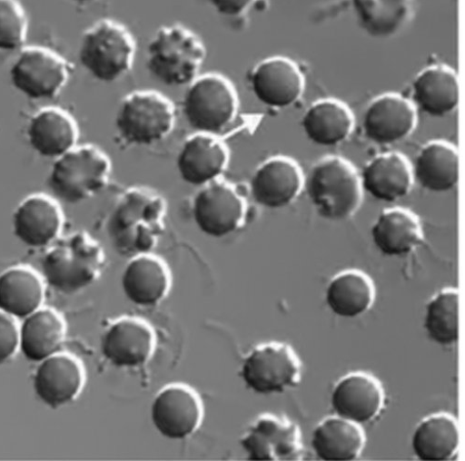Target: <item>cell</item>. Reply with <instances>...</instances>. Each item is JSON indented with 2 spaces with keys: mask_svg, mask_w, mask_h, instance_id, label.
Here are the masks:
<instances>
[{
  "mask_svg": "<svg viewBox=\"0 0 465 461\" xmlns=\"http://www.w3.org/2000/svg\"><path fill=\"white\" fill-rule=\"evenodd\" d=\"M192 212L203 234L222 239L243 226L246 203L233 186L218 180L201 188L193 199Z\"/></svg>",
  "mask_w": 465,
  "mask_h": 461,
  "instance_id": "13",
  "label": "cell"
},
{
  "mask_svg": "<svg viewBox=\"0 0 465 461\" xmlns=\"http://www.w3.org/2000/svg\"><path fill=\"white\" fill-rule=\"evenodd\" d=\"M256 0H209L218 14L225 17H239L247 13Z\"/></svg>",
  "mask_w": 465,
  "mask_h": 461,
  "instance_id": "38",
  "label": "cell"
},
{
  "mask_svg": "<svg viewBox=\"0 0 465 461\" xmlns=\"http://www.w3.org/2000/svg\"><path fill=\"white\" fill-rule=\"evenodd\" d=\"M176 112L173 102L153 91H138L121 102L115 128L130 146H152L165 140L174 130Z\"/></svg>",
  "mask_w": 465,
  "mask_h": 461,
  "instance_id": "8",
  "label": "cell"
},
{
  "mask_svg": "<svg viewBox=\"0 0 465 461\" xmlns=\"http://www.w3.org/2000/svg\"><path fill=\"white\" fill-rule=\"evenodd\" d=\"M173 282L171 269L153 253L130 259L121 276L124 298L139 308L161 304L171 293Z\"/></svg>",
  "mask_w": 465,
  "mask_h": 461,
  "instance_id": "20",
  "label": "cell"
},
{
  "mask_svg": "<svg viewBox=\"0 0 465 461\" xmlns=\"http://www.w3.org/2000/svg\"><path fill=\"white\" fill-rule=\"evenodd\" d=\"M136 44L122 24L103 19L82 35L78 58L95 79L114 83L128 74L135 60Z\"/></svg>",
  "mask_w": 465,
  "mask_h": 461,
  "instance_id": "6",
  "label": "cell"
},
{
  "mask_svg": "<svg viewBox=\"0 0 465 461\" xmlns=\"http://www.w3.org/2000/svg\"><path fill=\"white\" fill-rule=\"evenodd\" d=\"M417 113L414 105L397 93L375 98L362 118L365 136L380 145H391L409 137L415 130Z\"/></svg>",
  "mask_w": 465,
  "mask_h": 461,
  "instance_id": "19",
  "label": "cell"
},
{
  "mask_svg": "<svg viewBox=\"0 0 465 461\" xmlns=\"http://www.w3.org/2000/svg\"><path fill=\"white\" fill-rule=\"evenodd\" d=\"M69 66L56 53L44 47L24 48L11 69L14 87L31 100H53L66 86Z\"/></svg>",
  "mask_w": 465,
  "mask_h": 461,
  "instance_id": "12",
  "label": "cell"
},
{
  "mask_svg": "<svg viewBox=\"0 0 465 461\" xmlns=\"http://www.w3.org/2000/svg\"><path fill=\"white\" fill-rule=\"evenodd\" d=\"M152 424L163 438L183 441L202 427L204 407L198 392L186 384L173 383L161 388L153 399Z\"/></svg>",
  "mask_w": 465,
  "mask_h": 461,
  "instance_id": "10",
  "label": "cell"
},
{
  "mask_svg": "<svg viewBox=\"0 0 465 461\" xmlns=\"http://www.w3.org/2000/svg\"><path fill=\"white\" fill-rule=\"evenodd\" d=\"M304 187L317 213L330 221L353 217L362 201V187L354 166L341 157L329 156L316 162Z\"/></svg>",
  "mask_w": 465,
  "mask_h": 461,
  "instance_id": "4",
  "label": "cell"
},
{
  "mask_svg": "<svg viewBox=\"0 0 465 461\" xmlns=\"http://www.w3.org/2000/svg\"><path fill=\"white\" fill-rule=\"evenodd\" d=\"M460 158L457 149L442 141H434L421 148L412 171L413 178L426 190L442 193L459 181Z\"/></svg>",
  "mask_w": 465,
  "mask_h": 461,
  "instance_id": "32",
  "label": "cell"
},
{
  "mask_svg": "<svg viewBox=\"0 0 465 461\" xmlns=\"http://www.w3.org/2000/svg\"><path fill=\"white\" fill-rule=\"evenodd\" d=\"M239 100L232 83L216 73L198 75L188 86L183 112L197 133L219 136L235 120Z\"/></svg>",
  "mask_w": 465,
  "mask_h": 461,
  "instance_id": "7",
  "label": "cell"
},
{
  "mask_svg": "<svg viewBox=\"0 0 465 461\" xmlns=\"http://www.w3.org/2000/svg\"><path fill=\"white\" fill-rule=\"evenodd\" d=\"M376 289L372 280L363 271L348 270L334 276L326 289L329 309L337 316L360 317L373 306Z\"/></svg>",
  "mask_w": 465,
  "mask_h": 461,
  "instance_id": "33",
  "label": "cell"
},
{
  "mask_svg": "<svg viewBox=\"0 0 465 461\" xmlns=\"http://www.w3.org/2000/svg\"><path fill=\"white\" fill-rule=\"evenodd\" d=\"M460 431L454 416L447 412L431 414L416 427L411 447L420 460L454 459L459 452Z\"/></svg>",
  "mask_w": 465,
  "mask_h": 461,
  "instance_id": "31",
  "label": "cell"
},
{
  "mask_svg": "<svg viewBox=\"0 0 465 461\" xmlns=\"http://www.w3.org/2000/svg\"><path fill=\"white\" fill-rule=\"evenodd\" d=\"M206 49L198 34L182 25L158 29L147 47L146 67L163 85L189 86L199 75Z\"/></svg>",
  "mask_w": 465,
  "mask_h": 461,
  "instance_id": "3",
  "label": "cell"
},
{
  "mask_svg": "<svg viewBox=\"0 0 465 461\" xmlns=\"http://www.w3.org/2000/svg\"><path fill=\"white\" fill-rule=\"evenodd\" d=\"M303 364L288 344L258 345L243 358L239 376L244 387L258 395L282 394L298 387L302 381Z\"/></svg>",
  "mask_w": 465,
  "mask_h": 461,
  "instance_id": "9",
  "label": "cell"
},
{
  "mask_svg": "<svg viewBox=\"0 0 465 461\" xmlns=\"http://www.w3.org/2000/svg\"><path fill=\"white\" fill-rule=\"evenodd\" d=\"M102 244L86 231L57 239L41 260L42 277L56 290L72 295L102 277L106 267Z\"/></svg>",
  "mask_w": 465,
  "mask_h": 461,
  "instance_id": "2",
  "label": "cell"
},
{
  "mask_svg": "<svg viewBox=\"0 0 465 461\" xmlns=\"http://www.w3.org/2000/svg\"><path fill=\"white\" fill-rule=\"evenodd\" d=\"M154 329L145 319L120 317L106 328L101 342L104 358L122 369L139 368L148 364L156 350Z\"/></svg>",
  "mask_w": 465,
  "mask_h": 461,
  "instance_id": "14",
  "label": "cell"
},
{
  "mask_svg": "<svg viewBox=\"0 0 465 461\" xmlns=\"http://www.w3.org/2000/svg\"><path fill=\"white\" fill-rule=\"evenodd\" d=\"M412 97L429 115L442 117L451 113L460 101L457 74L446 64H434L420 71L412 83Z\"/></svg>",
  "mask_w": 465,
  "mask_h": 461,
  "instance_id": "25",
  "label": "cell"
},
{
  "mask_svg": "<svg viewBox=\"0 0 465 461\" xmlns=\"http://www.w3.org/2000/svg\"><path fill=\"white\" fill-rule=\"evenodd\" d=\"M331 403L335 415L362 426L374 421L382 413L386 392L382 383L372 374L354 371L335 384Z\"/></svg>",
  "mask_w": 465,
  "mask_h": 461,
  "instance_id": "16",
  "label": "cell"
},
{
  "mask_svg": "<svg viewBox=\"0 0 465 461\" xmlns=\"http://www.w3.org/2000/svg\"><path fill=\"white\" fill-rule=\"evenodd\" d=\"M86 380V369L80 359L59 352L40 362L34 377V388L42 402L57 408L77 399Z\"/></svg>",
  "mask_w": 465,
  "mask_h": 461,
  "instance_id": "17",
  "label": "cell"
},
{
  "mask_svg": "<svg viewBox=\"0 0 465 461\" xmlns=\"http://www.w3.org/2000/svg\"><path fill=\"white\" fill-rule=\"evenodd\" d=\"M28 19L18 0H0V51L21 48L27 36Z\"/></svg>",
  "mask_w": 465,
  "mask_h": 461,
  "instance_id": "36",
  "label": "cell"
},
{
  "mask_svg": "<svg viewBox=\"0 0 465 461\" xmlns=\"http://www.w3.org/2000/svg\"><path fill=\"white\" fill-rule=\"evenodd\" d=\"M73 2L83 5V4H91V3L96 2V0H73Z\"/></svg>",
  "mask_w": 465,
  "mask_h": 461,
  "instance_id": "39",
  "label": "cell"
},
{
  "mask_svg": "<svg viewBox=\"0 0 465 461\" xmlns=\"http://www.w3.org/2000/svg\"><path fill=\"white\" fill-rule=\"evenodd\" d=\"M251 90L264 105L283 109L299 102L305 91V77L297 63L283 56L260 62L249 77Z\"/></svg>",
  "mask_w": 465,
  "mask_h": 461,
  "instance_id": "15",
  "label": "cell"
},
{
  "mask_svg": "<svg viewBox=\"0 0 465 461\" xmlns=\"http://www.w3.org/2000/svg\"><path fill=\"white\" fill-rule=\"evenodd\" d=\"M45 279L33 269L17 266L0 275V310L25 319L44 305Z\"/></svg>",
  "mask_w": 465,
  "mask_h": 461,
  "instance_id": "29",
  "label": "cell"
},
{
  "mask_svg": "<svg viewBox=\"0 0 465 461\" xmlns=\"http://www.w3.org/2000/svg\"><path fill=\"white\" fill-rule=\"evenodd\" d=\"M304 187L300 165L285 156H275L258 167L250 181V193L259 205L277 211L299 197Z\"/></svg>",
  "mask_w": 465,
  "mask_h": 461,
  "instance_id": "18",
  "label": "cell"
},
{
  "mask_svg": "<svg viewBox=\"0 0 465 461\" xmlns=\"http://www.w3.org/2000/svg\"><path fill=\"white\" fill-rule=\"evenodd\" d=\"M111 172V160L103 150L89 144L75 146L55 159L48 185L57 200L78 204L102 192Z\"/></svg>",
  "mask_w": 465,
  "mask_h": 461,
  "instance_id": "5",
  "label": "cell"
},
{
  "mask_svg": "<svg viewBox=\"0 0 465 461\" xmlns=\"http://www.w3.org/2000/svg\"><path fill=\"white\" fill-rule=\"evenodd\" d=\"M360 26L369 35L386 39L401 33L411 22L415 0H351Z\"/></svg>",
  "mask_w": 465,
  "mask_h": 461,
  "instance_id": "34",
  "label": "cell"
},
{
  "mask_svg": "<svg viewBox=\"0 0 465 461\" xmlns=\"http://www.w3.org/2000/svg\"><path fill=\"white\" fill-rule=\"evenodd\" d=\"M27 138L39 155L55 160L76 146L77 124L65 111L56 107L45 108L31 118Z\"/></svg>",
  "mask_w": 465,
  "mask_h": 461,
  "instance_id": "24",
  "label": "cell"
},
{
  "mask_svg": "<svg viewBox=\"0 0 465 461\" xmlns=\"http://www.w3.org/2000/svg\"><path fill=\"white\" fill-rule=\"evenodd\" d=\"M361 183L362 190L374 199L394 202L411 192L412 170L407 159L399 152L380 154L365 165Z\"/></svg>",
  "mask_w": 465,
  "mask_h": 461,
  "instance_id": "23",
  "label": "cell"
},
{
  "mask_svg": "<svg viewBox=\"0 0 465 461\" xmlns=\"http://www.w3.org/2000/svg\"><path fill=\"white\" fill-rule=\"evenodd\" d=\"M229 162V149L218 136L196 132L183 143L176 165L185 183L202 188L220 180Z\"/></svg>",
  "mask_w": 465,
  "mask_h": 461,
  "instance_id": "21",
  "label": "cell"
},
{
  "mask_svg": "<svg viewBox=\"0 0 465 461\" xmlns=\"http://www.w3.org/2000/svg\"><path fill=\"white\" fill-rule=\"evenodd\" d=\"M354 115L341 101L322 99L314 103L302 119L306 136L313 143L331 147L344 142L354 129Z\"/></svg>",
  "mask_w": 465,
  "mask_h": 461,
  "instance_id": "30",
  "label": "cell"
},
{
  "mask_svg": "<svg viewBox=\"0 0 465 461\" xmlns=\"http://www.w3.org/2000/svg\"><path fill=\"white\" fill-rule=\"evenodd\" d=\"M167 202L146 187L125 190L107 221V235L116 253L134 257L153 253L165 230Z\"/></svg>",
  "mask_w": 465,
  "mask_h": 461,
  "instance_id": "1",
  "label": "cell"
},
{
  "mask_svg": "<svg viewBox=\"0 0 465 461\" xmlns=\"http://www.w3.org/2000/svg\"><path fill=\"white\" fill-rule=\"evenodd\" d=\"M64 214L57 201L45 194L26 197L15 209L13 229L15 237L30 248L49 247L60 238Z\"/></svg>",
  "mask_w": 465,
  "mask_h": 461,
  "instance_id": "22",
  "label": "cell"
},
{
  "mask_svg": "<svg viewBox=\"0 0 465 461\" xmlns=\"http://www.w3.org/2000/svg\"><path fill=\"white\" fill-rule=\"evenodd\" d=\"M20 348V326L15 318L0 310V365L9 361Z\"/></svg>",
  "mask_w": 465,
  "mask_h": 461,
  "instance_id": "37",
  "label": "cell"
},
{
  "mask_svg": "<svg viewBox=\"0 0 465 461\" xmlns=\"http://www.w3.org/2000/svg\"><path fill=\"white\" fill-rule=\"evenodd\" d=\"M240 445L250 460H302L305 447L300 427L285 416L259 415L246 428Z\"/></svg>",
  "mask_w": 465,
  "mask_h": 461,
  "instance_id": "11",
  "label": "cell"
},
{
  "mask_svg": "<svg viewBox=\"0 0 465 461\" xmlns=\"http://www.w3.org/2000/svg\"><path fill=\"white\" fill-rule=\"evenodd\" d=\"M425 329L429 337L441 346H452L459 339V291L445 288L427 305Z\"/></svg>",
  "mask_w": 465,
  "mask_h": 461,
  "instance_id": "35",
  "label": "cell"
},
{
  "mask_svg": "<svg viewBox=\"0 0 465 461\" xmlns=\"http://www.w3.org/2000/svg\"><path fill=\"white\" fill-rule=\"evenodd\" d=\"M376 248L388 257H404L424 240L418 218L404 208H392L380 215L371 230Z\"/></svg>",
  "mask_w": 465,
  "mask_h": 461,
  "instance_id": "28",
  "label": "cell"
},
{
  "mask_svg": "<svg viewBox=\"0 0 465 461\" xmlns=\"http://www.w3.org/2000/svg\"><path fill=\"white\" fill-rule=\"evenodd\" d=\"M20 327V349L30 361L41 362L59 352L66 338L64 317L51 308H40Z\"/></svg>",
  "mask_w": 465,
  "mask_h": 461,
  "instance_id": "26",
  "label": "cell"
},
{
  "mask_svg": "<svg viewBox=\"0 0 465 461\" xmlns=\"http://www.w3.org/2000/svg\"><path fill=\"white\" fill-rule=\"evenodd\" d=\"M365 446L366 435L361 426L337 415L323 418L312 433V446L322 460L358 459Z\"/></svg>",
  "mask_w": 465,
  "mask_h": 461,
  "instance_id": "27",
  "label": "cell"
}]
</instances>
